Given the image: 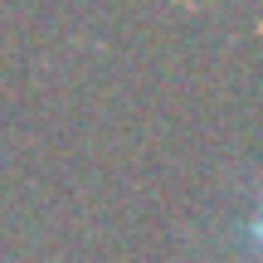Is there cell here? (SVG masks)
Instances as JSON below:
<instances>
[{"mask_svg": "<svg viewBox=\"0 0 263 263\" xmlns=\"http://www.w3.org/2000/svg\"><path fill=\"white\" fill-rule=\"evenodd\" d=\"M249 244H254V254L263 258V200H258V210H254V219H249Z\"/></svg>", "mask_w": 263, "mask_h": 263, "instance_id": "1", "label": "cell"}]
</instances>
